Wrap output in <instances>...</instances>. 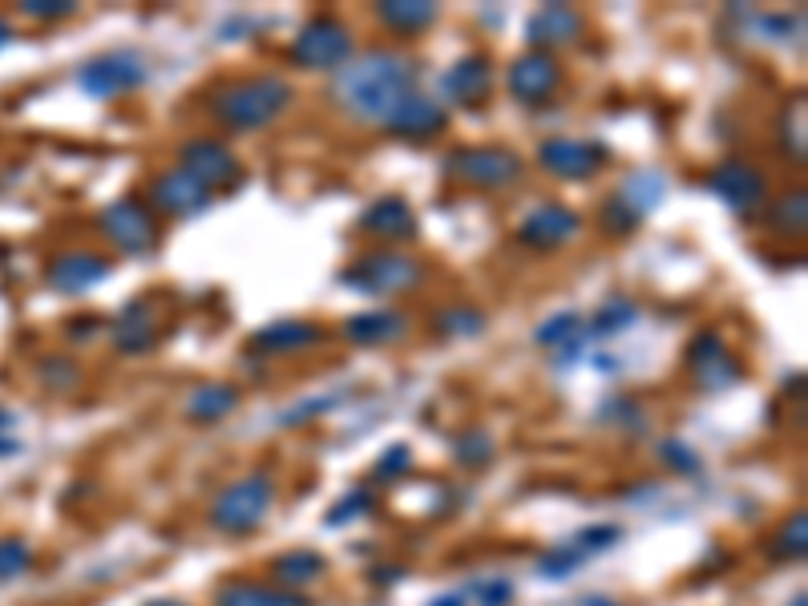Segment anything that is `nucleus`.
I'll use <instances>...</instances> for the list:
<instances>
[{
  "label": "nucleus",
  "mask_w": 808,
  "mask_h": 606,
  "mask_svg": "<svg viewBox=\"0 0 808 606\" xmlns=\"http://www.w3.org/2000/svg\"><path fill=\"white\" fill-rule=\"evenodd\" d=\"M336 101L360 122H388L404 97L417 93V65L392 49H372L336 69Z\"/></svg>",
  "instance_id": "obj_1"
},
{
  "label": "nucleus",
  "mask_w": 808,
  "mask_h": 606,
  "mask_svg": "<svg viewBox=\"0 0 808 606\" xmlns=\"http://www.w3.org/2000/svg\"><path fill=\"white\" fill-rule=\"evenodd\" d=\"M295 101V89L287 77L263 73V77H247V81H231L211 97V114L215 122H223L227 130L251 134L271 126L287 106Z\"/></svg>",
  "instance_id": "obj_2"
},
{
  "label": "nucleus",
  "mask_w": 808,
  "mask_h": 606,
  "mask_svg": "<svg viewBox=\"0 0 808 606\" xmlns=\"http://www.w3.org/2000/svg\"><path fill=\"white\" fill-rule=\"evenodd\" d=\"M352 49H356L352 29L340 17L320 13L291 41V61L303 69H344L352 61Z\"/></svg>",
  "instance_id": "obj_3"
},
{
  "label": "nucleus",
  "mask_w": 808,
  "mask_h": 606,
  "mask_svg": "<svg viewBox=\"0 0 808 606\" xmlns=\"http://www.w3.org/2000/svg\"><path fill=\"white\" fill-rule=\"evenodd\" d=\"M522 158L505 146H461L445 158V174L461 178L465 186H481V190H501L514 186L522 178Z\"/></svg>",
  "instance_id": "obj_4"
},
{
  "label": "nucleus",
  "mask_w": 808,
  "mask_h": 606,
  "mask_svg": "<svg viewBox=\"0 0 808 606\" xmlns=\"http://www.w3.org/2000/svg\"><path fill=\"white\" fill-rule=\"evenodd\" d=\"M425 279L421 263L404 251H372L364 259H356L352 271H344V283L364 291V295H396V291H413Z\"/></svg>",
  "instance_id": "obj_5"
},
{
  "label": "nucleus",
  "mask_w": 808,
  "mask_h": 606,
  "mask_svg": "<svg viewBox=\"0 0 808 606\" xmlns=\"http://www.w3.org/2000/svg\"><path fill=\"white\" fill-rule=\"evenodd\" d=\"M150 81V65L146 57H138L134 49H114V53H101L93 61H85L77 69V85L89 97H122L134 93Z\"/></svg>",
  "instance_id": "obj_6"
},
{
  "label": "nucleus",
  "mask_w": 808,
  "mask_h": 606,
  "mask_svg": "<svg viewBox=\"0 0 808 606\" xmlns=\"http://www.w3.org/2000/svg\"><path fill=\"white\" fill-rule=\"evenodd\" d=\"M271 493H275L271 477L267 473H251V477H243V481H235V485H227L219 493L215 510H211V522L223 534H247V530H255L263 522L267 505H271Z\"/></svg>",
  "instance_id": "obj_7"
},
{
  "label": "nucleus",
  "mask_w": 808,
  "mask_h": 606,
  "mask_svg": "<svg viewBox=\"0 0 808 606\" xmlns=\"http://www.w3.org/2000/svg\"><path fill=\"white\" fill-rule=\"evenodd\" d=\"M97 227L122 255H146L158 243V219L138 198H118L110 207H101Z\"/></svg>",
  "instance_id": "obj_8"
},
{
  "label": "nucleus",
  "mask_w": 808,
  "mask_h": 606,
  "mask_svg": "<svg viewBox=\"0 0 808 606\" xmlns=\"http://www.w3.org/2000/svg\"><path fill=\"white\" fill-rule=\"evenodd\" d=\"M182 170L194 178V182H202L211 194L215 190H231V186H239V178H243V162H239V154L223 142V138H194V142H186L182 146Z\"/></svg>",
  "instance_id": "obj_9"
},
{
  "label": "nucleus",
  "mask_w": 808,
  "mask_h": 606,
  "mask_svg": "<svg viewBox=\"0 0 808 606\" xmlns=\"http://www.w3.org/2000/svg\"><path fill=\"white\" fill-rule=\"evenodd\" d=\"M707 190H712L732 215H752L756 207H764V198H768L764 174L752 170L740 158H728V162L707 170Z\"/></svg>",
  "instance_id": "obj_10"
},
{
  "label": "nucleus",
  "mask_w": 808,
  "mask_h": 606,
  "mask_svg": "<svg viewBox=\"0 0 808 606\" xmlns=\"http://www.w3.org/2000/svg\"><path fill=\"white\" fill-rule=\"evenodd\" d=\"M606 162V146L598 142H586V138H546L538 146V166L554 178H566V182H582L590 174H598Z\"/></svg>",
  "instance_id": "obj_11"
},
{
  "label": "nucleus",
  "mask_w": 808,
  "mask_h": 606,
  "mask_svg": "<svg viewBox=\"0 0 808 606\" xmlns=\"http://www.w3.org/2000/svg\"><path fill=\"white\" fill-rule=\"evenodd\" d=\"M687 364H691L699 388H707V392H724V388H732L744 376L740 360L728 352V344L720 340V332H699L691 340V348H687Z\"/></svg>",
  "instance_id": "obj_12"
},
{
  "label": "nucleus",
  "mask_w": 808,
  "mask_h": 606,
  "mask_svg": "<svg viewBox=\"0 0 808 606\" xmlns=\"http://www.w3.org/2000/svg\"><path fill=\"white\" fill-rule=\"evenodd\" d=\"M211 198H215V194L202 186V182H194L182 166H170V170L158 174V182L150 186V211L170 215V219H190V215H198V211H207Z\"/></svg>",
  "instance_id": "obj_13"
},
{
  "label": "nucleus",
  "mask_w": 808,
  "mask_h": 606,
  "mask_svg": "<svg viewBox=\"0 0 808 606\" xmlns=\"http://www.w3.org/2000/svg\"><path fill=\"white\" fill-rule=\"evenodd\" d=\"M562 81V69H558V57L554 53H542V49H530L522 53L510 73H505V85H510V93L522 101V106H542V101L558 89Z\"/></svg>",
  "instance_id": "obj_14"
},
{
  "label": "nucleus",
  "mask_w": 808,
  "mask_h": 606,
  "mask_svg": "<svg viewBox=\"0 0 808 606\" xmlns=\"http://www.w3.org/2000/svg\"><path fill=\"white\" fill-rule=\"evenodd\" d=\"M578 227H582V219H578L574 211H566L562 202H542V207H534V211L522 219L518 239H522L526 247H534V251H554V247L570 243V239L578 235Z\"/></svg>",
  "instance_id": "obj_15"
},
{
  "label": "nucleus",
  "mask_w": 808,
  "mask_h": 606,
  "mask_svg": "<svg viewBox=\"0 0 808 606\" xmlns=\"http://www.w3.org/2000/svg\"><path fill=\"white\" fill-rule=\"evenodd\" d=\"M445 122H449V114H445L441 101L413 93V97H404L400 106L392 110V118H388L384 126H388L396 138H409V142H429V138H437V134L445 130Z\"/></svg>",
  "instance_id": "obj_16"
},
{
  "label": "nucleus",
  "mask_w": 808,
  "mask_h": 606,
  "mask_svg": "<svg viewBox=\"0 0 808 606\" xmlns=\"http://www.w3.org/2000/svg\"><path fill=\"white\" fill-rule=\"evenodd\" d=\"M489 89H493V65L481 53L461 57L441 77V93L453 101V106H481V101L489 97Z\"/></svg>",
  "instance_id": "obj_17"
},
{
  "label": "nucleus",
  "mask_w": 808,
  "mask_h": 606,
  "mask_svg": "<svg viewBox=\"0 0 808 606\" xmlns=\"http://www.w3.org/2000/svg\"><path fill=\"white\" fill-rule=\"evenodd\" d=\"M106 275H110V259L106 255H93V251H65L45 271L49 287H57L65 295H81V291L97 287Z\"/></svg>",
  "instance_id": "obj_18"
},
{
  "label": "nucleus",
  "mask_w": 808,
  "mask_h": 606,
  "mask_svg": "<svg viewBox=\"0 0 808 606\" xmlns=\"http://www.w3.org/2000/svg\"><path fill=\"white\" fill-rule=\"evenodd\" d=\"M582 29H586V17H582L574 5H542V9L530 17L526 37H530L534 49L550 53V45H570V41H578Z\"/></svg>",
  "instance_id": "obj_19"
},
{
  "label": "nucleus",
  "mask_w": 808,
  "mask_h": 606,
  "mask_svg": "<svg viewBox=\"0 0 808 606\" xmlns=\"http://www.w3.org/2000/svg\"><path fill=\"white\" fill-rule=\"evenodd\" d=\"M360 227L372 235V239H384V243H400V239H413L417 235V215L404 198H376L372 207H364L360 215Z\"/></svg>",
  "instance_id": "obj_20"
},
{
  "label": "nucleus",
  "mask_w": 808,
  "mask_h": 606,
  "mask_svg": "<svg viewBox=\"0 0 808 606\" xmlns=\"http://www.w3.org/2000/svg\"><path fill=\"white\" fill-rule=\"evenodd\" d=\"M114 348L126 352V356H138V352H150L158 344V320H154V308L146 299H130L126 308L114 316Z\"/></svg>",
  "instance_id": "obj_21"
},
{
  "label": "nucleus",
  "mask_w": 808,
  "mask_h": 606,
  "mask_svg": "<svg viewBox=\"0 0 808 606\" xmlns=\"http://www.w3.org/2000/svg\"><path fill=\"white\" fill-rule=\"evenodd\" d=\"M409 332V320L400 312H360L344 324V340L348 344H360V348H380V344H392Z\"/></svg>",
  "instance_id": "obj_22"
},
{
  "label": "nucleus",
  "mask_w": 808,
  "mask_h": 606,
  "mask_svg": "<svg viewBox=\"0 0 808 606\" xmlns=\"http://www.w3.org/2000/svg\"><path fill=\"white\" fill-rule=\"evenodd\" d=\"M324 340V328L320 324H308V320H279V324H267L251 336V348L259 352H295V348H312Z\"/></svg>",
  "instance_id": "obj_23"
},
{
  "label": "nucleus",
  "mask_w": 808,
  "mask_h": 606,
  "mask_svg": "<svg viewBox=\"0 0 808 606\" xmlns=\"http://www.w3.org/2000/svg\"><path fill=\"white\" fill-rule=\"evenodd\" d=\"M235 404H239V388L235 384H202V388L190 392L186 417L198 421V425H215L227 413H235Z\"/></svg>",
  "instance_id": "obj_24"
},
{
  "label": "nucleus",
  "mask_w": 808,
  "mask_h": 606,
  "mask_svg": "<svg viewBox=\"0 0 808 606\" xmlns=\"http://www.w3.org/2000/svg\"><path fill=\"white\" fill-rule=\"evenodd\" d=\"M376 17L392 29V33H421L437 21V5H429V0H384V5H376Z\"/></svg>",
  "instance_id": "obj_25"
},
{
  "label": "nucleus",
  "mask_w": 808,
  "mask_h": 606,
  "mask_svg": "<svg viewBox=\"0 0 808 606\" xmlns=\"http://www.w3.org/2000/svg\"><path fill=\"white\" fill-rule=\"evenodd\" d=\"M627 207L639 215V219H647L659 202H663V194H667V178L659 174V170H635L627 182H623V190H615Z\"/></svg>",
  "instance_id": "obj_26"
},
{
  "label": "nucleus",
  "mask_w": 808,
  "mask_h": 606,
  "mask_svg": "<svg viewBox=\"0 0 808 606\" xmlns=\"http://www.w3.org/2000/svg\"><path fill=\"white\" fill-rule=\"evenodd\" d=\"M219 606H308V598H299L283 586H255V582H235L219 590Z\"/></svg>",
  "instance_id": "obj_27"
},
{
  "label": "nucleus",
  "mask_w": 808,
  "mask_h": 606,
  "mask_svg": "<svg viewBox=\"0 0 808 606\" xmlns=\"http://www.w3.org/2000/svg\"><path fill=\"white\" fill-rule=\"evenodd\" d=\"M582 340H586V332H582V320H578L574 312H554V316L542 320L538 332H534V344H542V348H562V356H574V352L582 348Z\"/></svg>",
  "instance_id": "obj_28"
},
{
  "label": "nucleus",
  "mask_w": 808,
  "mask_h": 606,
  "mask_svg": "<svg viewBox=\"0 0 808 606\" xmlns=\"http://www.w3.org/2000/svg\"><path fill=\"white\" fill-rule=\"evenodd\" d=\"M635 320H639V308H635L631 299L615 295V299H606V303H602V308L594 312V320H590V328H582V332H586V336L606 340V336H619V332H627Z\"/></svg>",
  "instance_id": "obj_29"
},
{
  "label": "nucleus",
  "mask_w": 808,
  "mask_h": 606,
  "mask_svg": "<svg viewBox=\"0 0 808 606\" xmlns=\"http://www.w3.org/2000/svg\"><path fill=\"white\" fill-rule=\"evenodd\" d=\"M324 570H328V562H324L320 554H312V550H295V554H287V558L275 562V578L283 582V590L308 586V582H316Z\"/></svg>",
  "instance_id": "obj_30"
},
{
  "label": "nucleus",
  "mask_w": 808,
  "mask_h": 606,
  "mask_svg": "<svg viewBox=\"0 0 808 606\" xmlns=\"http://www.w3.org/2000/svg\"><path fill=\"white\" fill-rule=\"evenodd\" d=\"M804 118H808L804 97H792L788 106L780 110V146H784V154H788L792 162H804V158H808V146H804Z\"/></svg>",
  "instance_id": "obj_31"
},
{
  "label": "nucleus",
  "mask_w": 808,
  "mask_h": 606,
  "mask_svg": "<svg viewBox=\"0 0 808 606\" xmlns=\"http://www.w3.org/2000/svg\"><path fill=\"white\" fill-rule=\"evenodd\" d=\"M772 227L784 231V235H804V227H808V198H804V190H792V194H784L776 202V207H772Z\"/></svg>",
  "instance_id": "obj_32"
},
{
  "label": "nucleus",
  "mask_w": 808,
  "mask_h": 606,
  "mask_svg": "<svg viewBox=\"0 0 808 606\" xmlns=\"http://www.w3.org/2000/svg\"><path fill=\"white\" fill-rule=\"evenodd\" d=\"M437 328L445 336H481L485 332V316L477 308H449L437 316Z\"/></svg>",
  "instance_id": "obj_33"
},
{
  "label": "nucleus",
  "mask_w": 808,
  "mask_h": 606,
  "mask_svg": "<svg viewBox=\"0 0 808 606\" xmlns=\"http://www.w3.org/2000/svg\"><path fill=\"white\" fill-rule=\"evenodd\" d=\"M453 453H457L461 465H485V461L493 457V437H489L485 429H469V433L457 437Z\"/></svg>",
  "instance_id": "obj_34"
},
{
  "label": "nucleus",
  "mask_w": 808,
  "mask_h": 606,
  "mask_svg": "<svg viewBox=\"0 0 808 606\" xmlns=\"http://www.w3.org/2000/svg\"><path fill=\"white\" fill-rule=\"evenodd\" d=\"M639 223H643V219H639V215L627 207V202H623L619 194H611V198L602 202V227L611 231V235H631Z\"/></svg>",
  "instance_id": "obj_35"
},
{
  "label": "nucleus",
  "mask_w": 808,
  "mask_h": 606,
  "mask_svg": "<svg viewBox=\"0 0 808 606\" xmlns=\"http://www.w3.org/2000/svg\"><path fill=\"white\" fill-rule=\"evenodd\" d=\"M29 562H33V554L25 542H17V538L0 542V578H17L21 570H29Z\"/></svg>",
  "instance_id": "obj_36"
},
{
  "label": "nucleus",
  "mask_w": 808,
  "mask_h": 606,
  "mask_svg": "<svg viewBox=\"0 0 808 606\" xmlns=\"http://www.w3.org/2000/svg\"><path fill=\"white\" fill-rule=\"evenodd\" d=\"M21 13L33 21H57V17H73L77 5H69V0H25Z\"/></svg>",
  "instance_id": "obj_37"
},
{
  "label": "nucleus",
  "mask_w": 808,
  "mask_h": 606,
  "mask_svg": "<svg viewBox=\"0 0 808 606\" xmlns=\"http://www.w3.org/2000/svg\"><path fill=\"white\" fill-rule=\"evenodd\" d=\"M659 453H663V461H667L671 469H679V473H695V469H699V453L687 449L683 441H663Z\"/></svg>",
  "instance_id": "obj_38"
},
{
  "label": "nucleus",
  "mask_w": 808,
  "mask_h": 606,
  "mask_svg": "<svg viewBox=\"0 0 808 606\" xmlns=\"http://www.w3.org/2000/svg\"><path fill=\"white\" fill-rule=\"evenodd\" d=\"M804 538H808L804 518H792V522L784 526L780 542H776V554H780V558H800V554H804Z\"/></svg>",
  "instance_id": "obj_39"
},
{
  "label": "nucleus",
  "mask_w": 808,
  "mask_h": 606,
  "mask_svg": "<svg viewBox=\"0 0 808 606\" xmlns=\"http://www.w3.org/2000/svg\"><path fill=\"white\" fill-rule=\"evenodd\" d=\"M409 465H413V453H409V445H392V449H384V457H380L376 473H380V477H392V473H404Z\"/></svg>",
  "instance_id": "obj_40"
},
{
  "label": "nucleus",
  "mask_w": 808,
  "mask_h": 606,
  "mask_svg": "<svg viewBox=\"0 0 808 606\" xmlns=\"http://www.w3.org/2000/svg\"><path fill=\"white\" fill-rule=\"evenodd\" d=\"M473 594L485 602V606H505V602H510L514 598V590H510V582H481V586H473Z\"/></svg>",
  "instance_id": "obj_41"
},
{
  "label": "nucleus",
  "mask_w": 808,
  "mask_h": 606,
  "mask_svg": "<svg viewBox=\"0 0 808 606\" xmlns=\"http://www.w3.org/2000/svg\"><path fill=\"white\" fill-rule=\"evenodd\" d=\"M45 380H49V384H61V388H69V384L77 380V368H73L69 360H61V356H57L53 364H45Z\"/></svg>",
  "instance_id": "obj_42"
},
{
  "label": "nucleus",
  "mask_w": 808,
  "mask_h": 606,
  "mask_svg": "<svg viewBox=\"0 0 808 606\" xmlns=\"http://www.w3.org/2000/svg\"><path fill=\"white\" fill-rule=\"evenodd\" d=\"M364 505H368V493H352L344 505H336V510H332V522H344V518H352L356 510H364Z\"/></svg>",
  "instance_id": "obj_43"
},
{
  "label": "nucleus",
  "mask_w": 808,
  "mask_h": 606,
  "mask_svg": "<svg viewBox=\"0 0 808 606\" xmlns=\"http://www.w3.org/2000/svg\"><path fill=\"white\" fill-rule=\"evenodd\" d=\"M93 324H97V320H73V336L89 340V336H93Z\"/></svg>",
  "instance_id": "obj_44"
},
{
  "label": "nucleus",
  "mask_w": 808,
  "mask_h": 606,
  "mask_svg": "<svg viewBox=\"0 0 808 606\" xmlns=\"http://www.w3.org/2000/svg\"><path fill=\"white\" fill-rule=\"evenodd\" d=\"M433 606H465V602H461V594H441Z\"/></svg>",
  "instance_id": "obj_45"
},
{
  "label": "nucleus",
  "mask_w": 808,
  "mask_h": 606,
  "mask_svg": "<svg viewBox=\"0 0 808 606\" xmlns=\"http://www.w3.org/2000/svg\"><path fill=\"white\" fill-rule=\"evenodd\" d=\"M9 41H13V25H9V21H0V49H5Z\"/></svg>",
  "instance_id": "obj_46"
},
{
  "label": "nucleus",
  "mask_w": 808,
  "mask_h": 606,
  "mask_svg": "<svg viewBox=\"0 0 808 606\" xmlns=\"http://www.w3.org/2000/svg\"><path fill=\"white\" fill-rule=\"evenodd\" d=\"M146 606H182V602H174V598H158V602H146Z\"/></svg>",
  "instance_id": "obj_47"
},
{
  "label": "nucleus",
  "mask_w": 808,
  "mask_h": 606,
  "mask_svg": "<svg viewBox=\"0 0 808 606\" xmlns=\"http://www.w3.org/2000/svg\"><path fill=\"white\" fill-rule=\"evenodd\" d=\"M586 606H615V602H598V598H590V602H586Z\"/></svg>",
  "instance_id": "obj_48"
}]
</instances>
